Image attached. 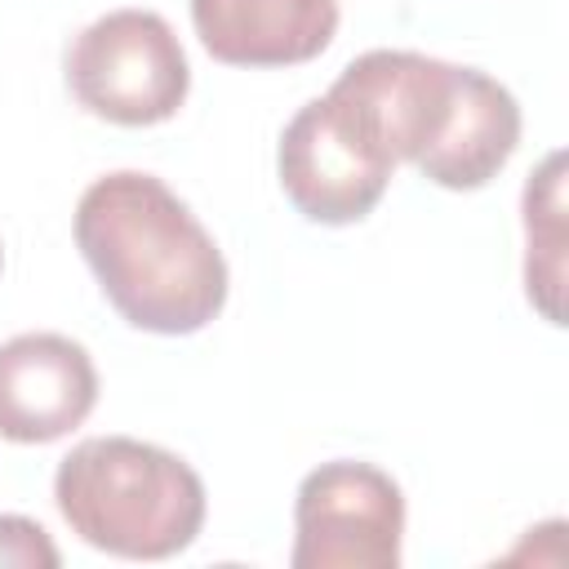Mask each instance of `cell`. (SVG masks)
Segmentation results:
<instances>
[{
	"label": "cell",
	"instance_id": "cell-1",
	"mask_svg": "<svg viewBox=\"0 0 569 569\" xmlns=\"http://www.w3.org/2000/svg\"><path fill=\"white\" fill-rule=\"evenodd\" d=\"M76 244L107 302L147 333H196L227 302V262L196 213L151 173L98 178L76 204Z\"/></svg>",
	"mask_w": 569,
	"mask_h": 569
},
{
	"label": "cell",
	"instance_id": "cell-2",
	"mask_svg": "<svg viewBox=\"0 0 569 569\" xmlns=\"http://www.w3.org/2000/svg\"><path fill=\"white\" fill-rule=\"evenodd\" d=\"M53 498L71 533L120 560H169L204 525V485L169 449L93 436L80 440L53 476Z\"/></svg>",
	"mask_w": 569,
	"mask_h": 569
},
{
	"label": "cell",
	"instance_id": "cell-3",
	"mask_svg": "<svg viewBox=\"0 0 569 569\" xmlns=\"http://www.w3.org/2000/svg\"><path fill=\"white\" fill-rule=\"evenodd\" d=\"M67 84L89 116L142 129L178 116L191 89V67L160 13L116 9L76 36Z\"/></svg>",
	"mask_w": 569,
	"mask_h": 569
},
{
	"label": "cell",
	"instance_id": "cell-4",
	"mask_svg": "<svg viewBox=\"0 0 569 569\" xmlns=\"http://www.w3.org/2000/svg\"><path fill=\"white\" fill-rule=\"evenodd\" d=\"M293 569H396L405 538L400 485L369 462H325L298 485Z\"/></svg>",
	"mask_w": 569,
	"mask_h": 569
},
{
	"label": "cell",
	"instance_id": "cell-5",
	"mask_svg": "<svg viewBox=\"0 0 569 569\" xmlns=\"http://www.w3.org/2000/svg\"><path fill=\"white\" fill-rule=\"evenodd\" d=\"M276 164L289 204L325 227H347L373 213L396 169L369 129L329 93L307 102L284 124Z\"/></svg>",
	"mask_w": 569,
	"mask_h": 569
},
{
	"label": "cell",
	"instance_id": "cell-6",
	"mask_svg": "<svg viewBox=\"0 0 569 569\" xmlns=\"http://www.w3.org/2000/svg\"><path fill=\"white\" fill-rule=\"evenodd\" d=\"M98 405L89 351L62 333H18L0 342V436L49 445L76 431Z\"/></svg>",
	"mask_w": 569,
	"mask_h": 569
},
{
	"label": "cell",
	"instance_id": "cell-7",
	"mask_svg": "<svg viewBox=\"0 0 569 569\" xmlns=\"http://www.w3.org/2000/svg\"><path fill=\"white\" fill-rule=\"evenodd\" d=\"M191 22L227 67H298L329 49L338 0H191Z\"/></svg>",
	"mask_w": 569,
	"mask_h": 569
},
{
	"label": "cell",
	"instance_id": "cell-8",
	"mask_svg": "<svg viewBox=\"0 0 569 569\" xmlns=\"http://www.w3.org/2000/svg\"><path fill=\"white\" fill-rule=\"evenodd\" d=\"M516 142H520V107H516V98L493 76L467 67L453 120H449L445 138L436 142V151L418 169L436 187L476 191L489 178H498V169L511 160Z\"/></svg>",
	"mask_w": 569,
	"mask_h": 569
},
{
	"label": "cell",
	"instance_id": "cell-9",
	"mask_svg": "<svg viewBox=\"0 0 569 569\" xmlns=\"http://www.w3.org/2000/svg\"><path fill=\"white\" fill-rule=\"evenodd\" d=\"M565 156H547L542 169L525 187V236H529V258H525V289L538 311L560 325V249H565Z\"/></svg>",
	"mask_w": 569,
	"mask_h": 569
},
{
	"label": "cell",
	"instance_id": "cell-10",
	"mask_svg": "<svg viewBox=\"0 0 569 569\" xmlns=\"http://www.w3.org/2000/svg\"><path fill=\"white\" fill-rule=\"evenodd\" d=\"M58 547L27 516H0V569H58Z\"/></svg>",
	"mask_w": 569,
	"mask_h": 569
}]
</instances>
